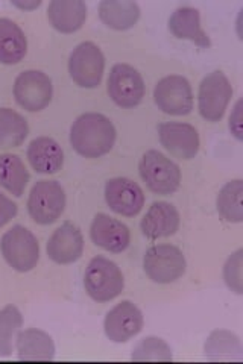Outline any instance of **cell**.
I'll list each match as a JSON object with an SVG mask.
<instances>
[{"label":"cell","instance_id":"5b68a950","mask_svg":"<svg viewBox=\"0 0 243 364\" xmlns=\"http://www.w3.org/2000/svg\"><path fill=\"white\" fill-rule=\"evenodd\" d=\"M66 208V193L60 182L41 179L32 187L28 199L31 219L38 225H52Z\"/></svg>","mask_w":243,"mask_h":364},{"label":"cell","instance_id":"6da1fadb","mask_svg":"<svg viewBox=\"0 0 243 364\" xmlns=\"http://www.w3.org/2000/svg\"><path fill=\"white\" fill-rule=\"evenodd\" d=\"M115 143L113 122L99 112L79 116L71 129V144L76 154L84 158H100L107 155Z\"/></svg>","mask_w":243,"mask_h":364},{"label":"cell","instance_id":"5bb4252c","mask_svg":"<svg viewBox=\"0 0 243 364\" xmlns=\"http://www.w3.org/2000/svg\"><path fill=\"white\" fill-rule=\"evenodd\" d=\"M105 200L115 214L134 218L143 208L145 193L128 178H113L105 184Z\"/></svg>","mask_w":243,"mask_h":364},{"label":"cell","instance_id":"ffe728a7","mask_svg":"<svg viewBox=\"0 0 243 364\" xmlns=\"http://www.w3.org/2000/svg\"><path fill=\"white\" fill-rule=\"evenodd\" d=\"M48 18L58 32L73 33L87 20V5L81 0H53L48 8Z\"/></svg>","mask_w":243,"mask_h":364},{"label":"cell","instance_id":"52a82bcc","mask_svg":"<svg viewBox=\"0 0 243 364\" xmlns=\"http://www.w3.org/2000/svg\"><path fill=\"white\" fill-rule=\"evenodd\" d=\"M103 70H105V56L95 43H81L71 53L68 73L76 85L83 88L99 87Z\"/></svg>","mask_w":243,"mask_h":364},{"label":"cell","instance_id":"484cf974","mask_svg":"<svg viewBox=\"0 0 243 364\" xmlns=\"http://www.w3.org/2000/svg\"><path fill=\"white\" fill-rule=\"evenodd\" d=\"M243 181H229L219 191L216 207L221 218L231 223H240L243 220Z\"/></svg>","mask_w":243,"mask_h":364},{"label":"cell","instance_id":"4fadbf2b","mask_svg":"<svg viewBox=\"0 0 243 364\" xmlns=\"http://www.w3.org/2000/svg\"><path fill=\"white\" fill-rule=\"evenodd\" d=\"M143 328V313L131 301H122L111 309L103 321L105 336L114 343H125Z\"/></svg>","mask_w":243,"mask_h":364},{"label":"cell","instance_id":"30bf717a","mask_svg":"<svg viewBox=\"0 0 243 364\" xmlns=\"http://www.w3.org/2000/svg\"><path fill=\"white\" fill-rule=\"evenodd\" d=\"M108 95L120 108H134L145 97V81L133 65L115 64L108 76Z\"/></svg>","mask_w":243,"mask_h":364},{"label":"cell","instance_id":"4316f807","mask_svg":"<svg viewBox=\"0 0 243 364\" xmlns=\"http://www.w3.org/2000/svg\"><path fill=\"white\" fill-rule=\"evenodd\" d=\"M23 325V316L16 305H6L0 311V357L13 354V340Z\"/></svg>","mask_w":243,"mask_h":364},{"label":"cell","instance_id":"8fae6325","mask_svg":"<svg viewBox=\"0 0 243 364\" xmlns=\"http://www.w3.org/2000/svg\"><path fill=\"white\" fill-rule=\"evenodd\" d=\"M154 100L155 105L169 116H187L193 109L192 85L184 76H166L157 84Z\"/></svg>","mask_w":243,"mask_h":364},{"label":"cell","instance_id":"7402d4cb","mask_svg":"<svg viewBox=\"0 0 243 364\" xmlns=\"http://www.w3.org/2000/svg\"><path fill=\"white\" fill-rule=\"evenodd\" d=\"M28 41L25 32L9 18H0V63L19 64L26 56Z\"/></svg>","mask_w":243,"mask_h":364},{"label":"cell","instance_id":"d6986e66","mask_svg":"<svg viewBox=\"0 0 243 364\" xmlns=\"http://www.w3.org/2000/svg\"><path fill=\"white\" fill-rule=\"evenodd\" d=\"M28 161L41 175L58 173L64 166V152L61 146L49 136H38L28 146Z\"/></svg>","mask_w":243,"mask_h":364},{"label":"cell","instance_id":"8992f818","mask_svg":"<svg viewBox=\"0 0 243 364\" xmlns=\"http://www.w3.org/2000/svg\"><path fill=\"white\" fill-rule=\"evenodd\" d=\"M186 257L173 245H155L149 247L143 258V269L150 281L170 284L186 273Z\"/></svg>","mask_w":243,"mask_h":364},{"label":"cell","instance_id":"7a4b0ae2","mask_svg":"<svg viewBox=\"0 0 243 364\" xmlns=\"http://www.w3.org/2000/svg\"><path fill=\"white\" fill-rule=\"evenodd\" d=\"M87 294L96 302H110L123 291L125 279L120 267L105 257H95L84 273Z\"/></svg>","mask_w":243,"mask_h":364},{"label":"cell","instance_id":"ac0fdd59","mask_svg":"<svg viewBox=\"0 0 243 364\" xmlns=\"http://www.w3.org/2000/svg\"><path fill=\"white\" fill-rule=\"evenodd\" d=\"M169 31L178 40H189L201 49H210L212 41L201 26L200 11L192 6L175 9L169 18Z\"/></svg>","mask_w":243,"mask_h":364},{"label":"cell","instance_id":"83f0119b","mask_svg":"<svg viewBox=\"0 0 243 364\" xmlns=\"http://www.w3.org/2000/svg\"><path fill=\"white\" fill-rule=\"evenodd\" d=\"M240 341L237 336L228 331H214L205 343V354L212 358H240Z\"/></svg>","mask_w":243,"mask_h":364},{"label":"cell","instance_id":"e0dca14e","mask_svg":"<svg viewBox=\"0 0 243 364\" xmlns=\"http://www.w3.org/2000/svg\"><path fill=\"white\" fill-rule=\"evenodd\" d=\"M180 213L169 202H154L142 219V232L149 240L170 237L180 228Z\"/></svg>","mask_w":243,"mask_h":364},{"label":"cell","instance_id":"cb8c5ba5","mask_svg":"<svg viewBox=\"0 0 243 364\" xmlns=\"http://www.w3.org/2000/svg\"><path fill=\"white\" fill-rule=\"evenodd\" d=\"M29 182V172L19 155H0V186L11 195L21 198Z\"/></svg>","mask_w":243,"mask_h":364},{"label":"cell","instance_id":"603a6c76","mask_svg":"<svg viewBox=\"0 0 243 364\" xmlns=\"http://www.w3.org/2000/svg\"><path fill=\"white\" fill-rule=\"evenodd\" d=\"M99 17L102 23L114 31H128L140 18V8L134 2H114L103 0L99 4Z\"/></svg>","mask_w":243,"mask_h":364},{"label":"cell","instance_id":"d4e9b609","mask_svg":"<svg viewBox=\"0 0 243 364\" xmlns=\"http://www.w3.org/2000/svg\"><path fill=\"white\" fill-rule=\"evenodd\" d=\"M28 134V122L21 114L11 108H0V149L21 146Z\"/></svg>","mask_w":243,"mask_h":364},{"label":"cell","instance_id":"1f68e13d","mask_svg":"<svg viewBox=\"0 0 243 364\" xmlns=\"http://www.w3.org/2000/svg\"><path fill=\"white\" fill-rule=\"evenodd\" d=\"M229 129L234 134L237 140H242V129H240V102H237V105L234 108V112L231 114L229 117Z\"/></svg>","mask_w":243,"mask_h":364},{"label":"cell","instance_id":"277c9868","mask_svg":"<svg viewBox=\"0 0 243 364\" xmlns=\"http://www.w3.org/2000/svg\"><path fill=\"white\" fill-rule=\"evenodd\" d=\"M0 249L6 263L17 272L25 273L32 270L40 259L37 237L21 225L13 226L4 234L0 240Z\"/></svg>","mask_w":243,"mask_h":364},{"label":"cell","instance_id":"f546056e","mask_svg":"<svg viewBox=\"0 0 243 364\" xmlns=\"http://www.w3.org/2000/svg\"><path fill=\"white\" fill-rule=\"evenodd\" d=\"M224 279L231 291L242 294V249L228 258L224 267Z\"/></svg>","mask_w":243,"mask_h":364},{"label":"cell","instance_id":"f1b7e54d","mask_svg":"<svg viewBox=\"0 0 243 364\" xmlns=\"http://www.w3.org/2000/svg\"><path fill=\"white\" fill-rule=\"evenodd\" d=\"M134 361H170L172 350L163 338L146 337L133 350Z\"/></svg>","mask_w":243,"mask_h":364},{"label":"cell","instance_id":"3957f363","mask_svg":"<svg viewBox=\"0 0 243 364\" xmlns=\"http://www.w3.org/2000/svg\"><path fill=\"white\" fill-rule=\"evenodd\" d=\"M138 172L146 187L155 195L169 196L181 184L180 167L158 151H148L138 164Z\"/></svg>","mask_w":243,"mask_h":364},{"label":"cell","instance_id":"2e32d148","mask_svg":"<svg viewBox=\"0 0 243 364\" xmlns=\"http://www.w3.org/2000/svg\"><path fill=\"white\" fill-rule=\"evenodd\" d=\"M84 252V238L71 222L61 225L48 242V257L56 264H72Z\"/></svg>","mask_w":243,"mask_h":364},{"label":"cell","instance_id":"44dd1931","mask_svg":"<svg viewBox=\"0 0 243 364\" xmlns=\"http://www.w3.org/2000/svg\"><path fill=\"white\" fill-rule=\"evenodd\" d=\"M17 355L20 360H53L55 343L52 337L37 328L20 331L16 338Z\"/></svg>","mask_w":243,"mask_h":364},{"label":"cell","instance_id":"4dcf8cb0","mask_svg":"<svg viewBox=\"0 0 243 364\" xmlns=\"http://www.w3.org/2000/svg\"><path fill=\"white\" fill-rule=\"evenodd\" d=\"M17 215V203L0 193V228H4Z\"/></svg>","mask_w":243,"mask_h":364},{"label":"cell","instance_id":"9a60e30c","mask_svg":"<svg viewBox=\"0 0 243 364\" xmlns=\"http://www.w3.org/2000/svg\"><path fill=\"white\" fill-rule=\"evenodd\" d=\"M90 237L93 243L113 254H120L130 246V228L108 214L99 213L95 215L90 228Z\"/></svg>","mask_w":243,"mask_h":364},{"label":"cell","instance_id":"ba28073f","mask_svg":"<svg viewBox=\"0 0 243 364\" xmlns=\"http://www.w3.org/2000/svg\"><path fill=\"white\" fill-rule=\"evenodd\" d=\"M231 97H233V87L225 73L221 70L208 73L202 79L198 93V108L202 119L212 123L221 120Z\"/></svg>","mask_w":243,"mask_h":364},{"label":"cell","instance_id":"7c38bea8","mask_svg":"<svg viewBox=\"0 0 243 364\" xmlns=\"http://www.w3.org/2000/svg\"><path fill=\"white\" fill-rule=\"evenodd\" d=\"M160 143L165 149L175 158L189 159L195 158L200 152V134L195 127L181 122H166L158 127Z\"/></svg>","mask_w":243,"mask_h":364},{"label":"cell","instance_id":"9c48e42d","mask_svg":"<svg viewBox=\"0 0 243 364\" xmlns=\"http://www.w3.org/2000/svg\"><path fill=\"white\" fill-rule=\"evenodd\" d=\"M53 85L51 77L38 70H26L17 76L14 82V97L17 104L29 112L48 108L52 102Z\"/></svg>","mask_w":243,"mask_h":364}]
</instances>
